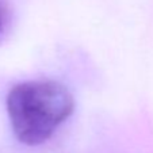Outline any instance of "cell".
I'll use <instances>...</instances> for the list:
<instances>
[{
	"instance_id": "7a4b0ae2",
	"label": "cell",
	"mask_w": 153,
	"mask_h": 153,
	"mask_svg": "<svg viewBox=\"0 0 153 153\" xmlns=\"http://www.w3.org/2000/svg\"><path fill=\"white\" fill-rule=\"evenodd\" d=\"M0 31H1V16H0Z\"/></svg>"
},
{
	"instance_id": "6da1fadb",
	"label": "cell",
	"mask_w": 153,
	"mask_h": 153,
	"mask_svg": "<svg viewBox=\"0 0 153 153\" xmlns=\"http://www.w3.org/2000/svg\"><path fill=\"white\" fill-rule=\"evenodd\" d=\"M6 108L16 140L35 146L46 142L72 115L75 99L58 81L30 80L8 91Z\"/></svg>"
}]
</instances>
